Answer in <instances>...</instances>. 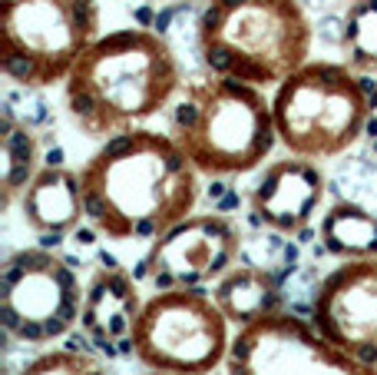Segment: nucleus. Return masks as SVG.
<instances>
[{
    "label": "nucleus",
    "mask_w": 377,
    "mask_h": 375,
    "mask_svg": "<svg viewBox=\"0 0 377 375\" xmlns=\"http://www.w3.org/2000/svg\"><path fill=\"white\" fill-rule=\"evenodd\" d=\"M165 133L179 143L198 176L209 180H232L262 170L278 146L268 90L215 73L182 86L169 106Z\"/></svg>",
    "instance_id": "nucleus-3"
},
{
    "label": "nucleus",
    "mask_w": 377,
    "mask_h": 375,
    "mask_svg": "<svg viewBox=\"0 0 377 375\" xmlns=\"http://www.w3.org/2000/svg\"><path fill=\"white\" fill-rule=\"evenodd\" d=\"M152 375H169V372H152Z\"/></svg>",
    "instance_id": "nucleus-21"
},
{
    "label": "nucleus",
    "mask_w": 377,
    "mask_h": 375,
    "mask_svg": "<svg viewBox=\"0 0 377 375\" xmlns=\"http://www.w3.org/2000/svg\"><path fill=\"white\" fill-rule=\"evenodd\" d=\"M182 86L172 44L156 30L123 27L99 34L77 60L63 84V106L83 137L103 143L146 126L176 103Z\"/></svg>",
    "instance_id": "nucleus-2"
},
{
    "label": "nucleus",
    "mask_w": 377,
    "mask_h": 375,
    "mask_svg": "<svg viewBox=\"0 0 377 375\" xmlns=\"http://www.w3.org/2000/svg\"><path fill=\"white\" fill-rule=\"evenodd\" d=\"M86 282L66 256L47 246H23L0 269V325L14 342L53 345L66 339L83 312Z\"/></svg>",
    "instance_id": "nucleus-8"
},
{
    "label": "nucleus",
    "mask_w": 377,
    "mask_h": 375,
    "mask_svg": "<svg viewBox=\"0 0 377 375\" xmlns=\"http://www.w3.org/2000/svg\"><path fill=\"white\" fill-rule=\"evenodd\" d=\"M20 216L37 236L60 239L70 236L83 220H86V203H83L80 173L66 166H40L23 196H20Z\"/></svg>",
    "instance_id": "nucleus-14"
},
{
    "label": "nucleus",
    "mask_w": 377,
    "mask_h": 375,
    "mask_svg": "<svg viewBox=\"0 0 377 375\" xmlns=\"http://www.w3.org/2000/svg\"><path fill=\"white\" fill-rule=\"evenodd\" d=\"M209 292H212V299L218 302V309L225 312V319L235 329H245V325L285 309L281 306L278 279L268 273L265 266H252V262L232 266Z\"/></svg>",
    "instance_id": "nucleus-15"
},
{
    "label": "nucleus",
    "mask_w": 377,
    "mask_h": 375,
    "mask_svg": "<svg viewBox=\"0 0 377 375\" xmlns=\"http://www.w3.org/2000/svg\"><path fill=\"white\" fill-rule=\"evenodd\" d=\"M143 292L139 279L123 266H99L86 279L80 329L83 339L106 358L132 356V336L143 316Z\"/></svg>",
    "instance_id": "nucleus-13"
},
{
    "label": "nucleus",
    "mask_w": 377,
    "mask_h": 375,
    "mask_svg": "<svg viewBox=\"0 0 377 375\" xmlns=\"http://www.w3.org/2000/svg\"><path fill=\"white\" fill-rule=\"evenodd\" d=\"M14 375H110L106 362L83 349H47L23 362Z\"/></svg>",
    "instance_id": "nucleus-19"
},
{
    "label": "nucleus",
    "mask_w": 377,
    "mask_h": 375,
    "mask_svg": "<svg viewBox=\"0 0 377 375\" xmlns=\"http://www.w3.org/2000/svg\"><path fill=\"white\" fill-rule=\"evenodd\" d=\"M242 256V233L222 213H192L149 242L139 279L152 289H209Z\"/></svg>",
    "instance_id": "nucleus-10"
},
{
    "label": "nucleus",
    "mask_w": 377,
    "mask_h": 375,
    "mask_svg": "<svg viewBox=\"0 0 377 375\" xmlns=\"http://www.w3.org/2000/svg\"><path fill=\"white\" fill-rule=\"evenodd\" d=\"M86 222L110 242H156L198 206V170L159 130H130L99 143L80 170Z\"/></svg>",
    "instance_id": "nucleus-1"
},
{
    "label": "nucleus",
    "mask_w": 377,
    "mask_h": 375,
    "mask_svg": "<svg viewBox=\"0 0 377 375\" xmlns=\"http://www.w3.org/2000/svg\"><path fill=\"white\" fill-rule=\"evenodd\" d=\"M40 170V143L37 133L20 119L14 110H3L0 117V193L3 209L20 203L23 189Z\"/></svg>",
    "instance_id": "nucleus-17"
},
{
    "label": "nucleus",
    "mask_w": 377,
    "mask_h": 375,
    "mask_svg": "<svg viewBox=\"0 0 377 375\" xmlns=\"http://www.w3.org/2000/svg\"><path fill=\"white\" fill-rule=\"evenodd\" d=\"M99 34V0H0V70L20 90L63 86Z\"/></svg>",
    "instance_id": "nucleus-6"
},
{
    "label": "nucleus",
    "mask_w": 377,
    "mask_h": 375,
    "mask_svg": "<svg viewBox=\"0 0 377 375\" xmlns=\"http://www.w3.org/2000/svg\"><path fill=\"white\" fill-rule=\"evenodd\" d=\"M314 27L298 0H209L196 20L205 73L275 90L312 60Z\"/></svg>",
    "instance_id": "nucleus-4"
},
{
    "label": "nucleus",
    "mask_w": 377,
    "mask_h": 375,
    "mask_svg": "<svg viewBox=\"0 0 377 375\" xmlns=\"http://www.w3.org/2000/svg\"><path fill=\"white\" fill-rule=\"evenodd\" d=\"M367 150L377 156V86H371V106H367V123H364V140Z\"/></svg>",
    "instance_id": "nucleus-20"
},
{
    "label": "nucleus",
    "mask_w": 377,
    "mask_h": 375,
    "mask_svg": "<svg viewBox=\"0 0 377 375\" xmlns=\"http://www.w3.org/2000/svg\"><path fill=\"white\" fill-rule=\"evenodd\" d=\"M318 239L325 253L338 262L345 259H371L377 256V213L367 206L338 200L318 220Z\"/></svg>",
    "instance_id": "nucleus-16"
},
{
    "label": "nucleus",
    "mask_w": 377,
    "mask_h": 375,
    "mask_svg": "<svg viewBox=\"0 0 377 375\" xmlns=\"http://www.w3.org/2000/svg\"><path fill=\"white\" fill-rule=\"evenodd\" d=\"M314 329L367 365H377V256L345 259L312 296Z\"/></svg>",
    "instance_id": "nucleus-11"
},
{
    "label": "nucleus",
    "mask_w": 377,
    "mask_h": 375,
    "mask_svg": "<svg viewBox=\"0 0 377 375\" xmlns=\"http://www.w3.org/2000/svg\"><path fill=\"white\" fill-rule=\"evenodd\" d=\"M371 84L345 60H308L272 90L275 133L285 153L325 163L364 140Z\"/></svg>",
    "instance_id": "nucleus-5"
},
{
    "label": "nucleus",
    "mask_w": 377,
    "mask_h": 375,
    "mask_svg": "<svg viewBox=\"0 0 377 375\" xmlns=\"http://www.w3.org/2000/svg\"><path fill=\"white\" fill-rule=\"evenodd\" d=\"M345 64L361 77H377V0H354L341 20Z\"/></svg>",
    "instance_id": "nucleus-18"
},
{
    "label": "nucleus",
    "mask_w": 377,
    "mask_h": 375,
    "mask_svg": "<svg viewBox=\"0 0 377 375\" xmlns=\"http://www.w3.org/2000/svg\"><path fill=\"white\" fill-rule=\"evenodd\" d=\"M232 323L209 289H152L132 336V356L149 372L212 375L232 352Z\"/></svg>",
    "instance_id": "nucleus-7"
},
{
    "label": "nucleus",
    "mask_w": 377,
    "mask_h": 375,
    "mask_svg": "<svg viewBox=\"0 0 377 375\" xmlns=\"http://www.w3.org/2000/svg\"><path fill=\"white\" fill-rule=\"evenodd\" d=\"M328 180L314 160L285 156L262 166L258 183L252 186L248 206L265 229L278 236H301L321 213Z\"/></svg>",
    "instance_id": "nucleus-12"
},
{
    "label": "nucleus",
    "mask_w": 377,
    "mask_h": 375,
    "mask_svg": "<svg viewBox=\"0 0 377 375\" xmlns=\"http://www.w3.org/2000/svg\"><path fill=\"white\" fill-rule=\"evenodd\" d=\"M229 375H377L351 352L328 342L312 319L278 309L258 323L235 329L225 362Z\"/></svg>",
    "instance_id": "nucleus-9"
}]
</instances>
